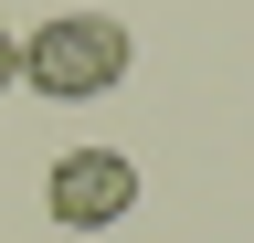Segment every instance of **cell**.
Listing matches in <instances>:
<instances>
[{"label": "cell", "mask_w": 254, "mask_h": 243, "mask_svg": "<svg viewBox=\"0 0 254 243\" xmlns=\"http://www.w3.org/2000/svg\"><path fill=\"white\" fill-rule=\"evenodd\" d=\"M127 64H138V43H127V21L106 11H53L43 32L21 43V85L53 106H95L106 85H127Z\"/></svg>", "instance_id": "obj_1"}, {"label": "cell", "mask_w": 254, "mask_h": 243, "mask_svg": "<svg viewBox=\"0 0 254 243\" xmlns=\"http://www.w3.org/2000/svg\"><path fill=\"white\" fill-rule=\"evenodd\" d=\"M43 201H53L64 233H106V222L138 211V159H127V148H74V159H53Z\"/></svg>", "instance_id": "obj_2"}, {"label": "cell", "mask_w": 254, "mask_h": 243, "mask_svg": "<svg viewBox=\"0 0 254 243\" xmlns=\"http://www.w3.org/2000/svg\"><path fill=\"white\" fill-rule=\"evenodd\" d=\"M11 85H21V43L0 32V96H11Z\"/></svg>", "instance_id": "obj_3"}]
</instances>
